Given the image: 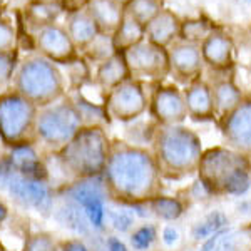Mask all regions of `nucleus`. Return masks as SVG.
Instances as JSON below:
<instances>
[{
    "label": "nucleus",
    "mask_w": 251,
    "mask_h": 251,
    "mask_svg": "<svg viewBox=\"0 0 251 251\" xmlns=\"http://www.w3.org/2000/svg\"><path fill=\"white\" fill-rule=\"evenodd\" d=\"M106 191L117 200H141L154 188L156 168L148 152L134 148H116L109 151L104 169Z\"/></svg>",
    "instance_id": "f257e3e1"
},
{
    "label": "nucleus",
    "mask_w": 251,
    "mask_h": 251,
    "mask_svg": "<svg viewBox=\"0 0 251 251\" xmlns=\"http://www.w3.org/2000/svg\"><path fill=\"white\" fill-rule=\"evenodd\" d=\"M109 151L111 146L104 129L84 126L57 156L64 173L77 181L99 177L106 169Z\"/></svg>",
    "instance_id": "f03ea898"
},
{
    "label": "nucleus",
    "mask_w": 251,
    "mask_h": 251,
    "mask_svg": "<svg viewBox=\"0 0 251 251\" xmlns=\"http://www.w3.org/2000/svg\"><path fill=\"white\" fill-rule=\"evenodd\" d=\"M14 91L29 99L39 109L54 104L64 96V75L57 64L40 54L25 57L14 72Z\"/></svg>",
    "instance_id": "7ed1b4c3"
},
{
    "label": "nucleus",
    "mask_w": 251,
    "mask_h": 251,
    "mask_svg": "<svg viewBox=\"0 0 251 251\" xmlns=\"http://www.w3.org/2000/svg\"><path fill=\"white\" fill-rule=\"evenodd\" d=\"M82 127V117L77 107L71 99H64L39 109L34 136L35 141H40L49 149L59 152Z\"/></svg>",
    "instance_id": "20e7f679"
},
{
    "label": "nucleus",
    "mask_w": 251,
    "mask_h": 251,
    "mask_svg": "<svg viewBox=\"0 0 251 251\" xmlns=\"http://www.w3.org/2000/svg\"><path fill=\"white\" fill-rule=\"evenodd\" d=\"M39 107L17 91L0 94V139L5 146L34 143V127Z\"/></svg>",
    "instance_id": "39448f33"
},
{
    "label": "nucleus",
    "mask_w": 251,
    "mask_h": 251,
    "mask_svg": "<svg viewBox=\"0 0 251 251\" xmlns=\"http://www.w3.org/2000/svg\"><path fill=\"white\" fill-rule=\"evenodd\" d=\"M0 188L7 189L19 203L37 209L39 213L47 214L52 209L54 194L47 181H34L19 174L7 157H0Z\"/></svg>",
    "instance_id": "423d86ee"
},
{
    "label": "nucleus",
    "mask_w": 251,
    "mask_h": 251,
    "mask_svg": "<svg viewBox=\"0 0 251 251\" xmlns=\"http://www.w3.org/2000/svg\"><path fill=\"white\" fill-rule=\"evenodd\" d=\"M124 59L131 77L164 79V75L169 72L168 50L146 39L134 47L127 49L124 52Z\"/></svg>",
    "instance_id": "0eeeda50"
},
{
    "label": "nucleus",
    "mask_w": 251,
    "mask_h": 251,
    "mask_svg": "<svg viewBox=\"0 0 251 251\" xmlns=\"http://www.w3.org/2000/svg\"><path fill=\"white\" fill-rule=\"evenodd\" d=\"M99 177L77 179L66 189V196L82 208L89 220V225L94 226L96 229H102L104 218H106L104 203H106L107 191Z\"/></svg>",
    "instance_id": "6e6552de"
},
{
    "label": "nucleus",
    "mask_w": 251,
    "mask_h": 251,
    "mask_svg": "<svg viewBox=\"0 0 251 251\" xmlns=\"http://www.w3.org/2000/svg\"><path fill=\"white\" fill-rule=\"evenodd\" d=\"M146 106L148 102H146L143 86L134 79H127L109 91L104 107L107 111V116L117 121H131L143 114Z\"/></svg>",
    "instance_id": "1a4fd4ad"
},
{
    "label": "nucleus",
    "mask_w": 251,
    "mask_h": 251,
    "mask_svg": "<svg viewBox=\"0 0 251 251\" xmlns=\"http://www.w3.org/2000/svg\"><path fill=\"white\" fill-rule=\"evenodd\" d=\"M35 47L39 54L54 64L69 66L77 59V49L72 44L66 27L55 24L44 25L35 32Z\"/></svg>",
    "instance_id": "9d476101"
},
{
    "label": "nucleus",
    "mask_w": 251,
    "mask_h": 251,
    "mask_svg": "<svg viewBox=\"0 0 251 251\" xmlns=\"http://www.w3.org/2000/svg\"><path fill=\"white\" fill-rule=\"evenodd\" d=\"M198 143L191 132L181 127L164 129L159 134V154L171 168H181L196 156Z\"/></svg>",
    "instance_id": "9b49d317"
},
{
    "label": "nucleus",
    "mask_w": 251,
    "mask_h": 251,
    "mask_svg": "<svg viewBox=\"0 0 251 251\" xmlns=\"http://www.w3.org/2000/svg\"><path fill=\"white\" fill-rule=\"evenodd\" d=\"M5 157L9 159L12 168L22 176L34 181H47V168L35 151L34 143H20L12 146Z\"/></svg>",
    "instance_id": "f8f14e48"
},
{
    "label": "nucleus",
    "mask_w": 251,
    "mask_h": 251,
    "mask_svg": "<svg viewBox=\"0 0 251 251\" xmlns=\"http://www.w3.org/2000/svg\"><path fill=\"white\" fill-rule=\"evenodd\" d=\"M169 59V71H174L176 74L183 77H191L201 71V49L198 44L191 42H173L168 50Z\"/></svg>",
    "instance_id": "ddd939ff"
},
{
    "label": "nucleus",
    "mask_w": 251,
    "mask_h": 251,
    "mask_svg": "<svg viewBox=\"0 0 251 251\" xmlns=\"http://www.w3.org/2000/svg\"><path fill=\"white\" fill-rule=\"evenodd\" d=\"M179 29H181L179 17L174 12L163 9L148 25H144L146 40L166 49L171 46L174 40H176V37H179Z\"/></svg>",
    "instance_id": "4468645a"
},
{
    "label": "nucleus",
    "mask_w": 251,
    "mask_h": 251,
    "mask_svg": "<svg viewBox=\"0 0 251 251\" xmlns=\"http://www.w3.org/2000/svg\"><path fill=\"white\" fill-rule=\"evenodd\" d=\"M184 97L176 87H163L154 94L152 99V112L164 124L179 123L186 116Z\"/></svg>",
    "instance_id": "2eb2a0df"
},
{
    "label": "nucleus",
    "mask_w": 251,
    "mask_h": 251,
    "mask_svg": "<svg viewBox=\"0 0 251 251\" xmlns=\"http://www.w3.org/2000/svg\"><path fill=\"white\" fill-rule=\"evenodd\" d=\"M86 10L99 30L109 35L114 34L126 14L124 7L119 5L116 0H91Z\"/></svg>",
    "instance_id": "dca6fc26"
},
{
    "label": "nucleus",
    "mask_w": 251,
    "mask_h": 251,
    "mask_svg": "<svg viewBox=\"0 0 251 251\" xmlns=\"http://www.w3.org/2000/svg\"><path fill=\"white\" fill-rule=\"evenodd\" d=\"M127 79H131V74H129L124 54H121V52H116L109 59L97 64L96 80L104 91L107 92L112 91V89L117 87L119 84H123Z\"/></svg>",
    "instance_id": "f3484780"
},
{
    "label": "nucleus",
    "mask_w": 251,
    "mask_h": 251,
    "mask_svg": "<svg viewBox=\"0 0 251 251\" xmlns=\"http://www.w3.org/2000/svg\"><path fill=\"white\" fill-rule=\"evenodd\" d=\"M66 30L77 50H84L100 34L99 27L96 25L92 17L87 14V10L69 15Z\"/></svg>",
    "instance_id": "a211bd4d"
},
{
    "label": "nucleus",
    "mask_w": 251,
    "mask_h": 251,
    "mask_svg": "<svg viewBox=\"0 0 251 251\" xmlns=\"http://www.w3.org/2000/svg\"><path fill=\"white\" fill-rule=\"evenodd\" d=\"M201 55L206 59V62L211 64L213 67H226L231 62L233 55V42L229 37H226L221 32L213 30L203 40L201 47Z\"/></svg>",
    "instance_id": "6ab92c4d"
},
{
    "label": "nucleus",
    "mask_w": 251,
    "mask_h": 251,
    "mask_svg": "<svg viewBox=\"0 0 251 251\" xmlns=\"http://www.w3.org/2000/svg\"><path fill=\"white\" fill-rule=\"evenodd\" d=\"M146 39L144 34V25L139 24L137 20L129 17L127 14H124L123 22L119 24V27L112 34V44H114L116 52L124 54L127 49L134 47L136 44L143 42Z\"/></svg>",
    "instance_id": "aec40b11"
},
{
    "label": "nucleus",
    "mask_w": 251,
    "mask_h": 251,
    "mask_svg": "<svg viewBox=\"0 0 251 251\" xmlns=\"http://www.w3.org/2000/svg\"><path fill=\"white\" fill-rule=\"evenodd\" d=\"M57 220L60 225H64L66 228L72 229L77 234H87L89 233V220L86 213L82 211V208L74 203L72 200H69L59 208L57 211Z\"/></svg>",
    "instance_id": "412c9836"
},
{
    "label": "nucleus",
    "mask_w": 251,
    "mask_h": 251,
    "mask_svg": "<svg viewBox=\"0 0 251 251\" xmlns=\"http://www.w3.org/2000/svg\"><path fill=\"white\" fill-rule=\"evenodd\" d=\"M62 12L59 0H50V2H30L29 9H27V19L32 24L37 25V30L40 27L49 25V24H55V19Z\"/></svg>",
    "instance_id": "4be33fe9"
},
{
    "label": "nucleus",
    "mask_w": 251,
    "mask_h": 251,
    "mask_svg": "<svg viewBox=\"0 0 251 251\" xmlns=\"http://www.w3.org/2000/svg\"><path fill=\"white\" fill-rule=\"evenodd\" d=\"M186 109L193 116H204L211 111V94L203 82H194L186 91Z\"/></svg>",
    "instance_id": "5701e85b"
},
{
    "label": "nucleus",
    "mask_w": 251,
    "mask_h": 251,
    "mask_svg": "<svg viewBox=\"0 0 251 251\" xmlns=\"http://www.w3.org/2000/svg\"><path fill=\"white\" fill-rule=\"evenodd\" d=\"M71 100L77 107L79 114L82 117V124L87 127H102V124L107 121V111L104 106H96V104L89 102L87 99H84V96L80 94Z\"/></svg>",
    "instance_id": "b1692460"
},
{
    "label": "nucleus",
    "mask_w": 251,
    "mask_h": 251,
    "mask_svg": "<svg viewBox=\"0 0 251 251\" xmlns=\"http://www.w3.org/2000/svg\"><path fill=\"white\" fill-rule=\"evenodd\" d=\"M163 10L161 0H132L124 7V12L143 25H148Z\"/></svg>",
    "instance_id": "393cba45"
},
{
    "label": "nucleus",
    "mask_w": 251,
    "mask_h": 251,
    "mask_svg": "<svg viewBox=\"0 0 251 251\" xmlns=\"http://www.w3.org/2000/svg\"><path fill=\"white\" fill-rule=\"evenodd\" d=\"M82 52H84V55H86V59L92 60V62H96V64H100L102 60H106L111 57V55L116 54L114 44H112V35L100 32Z\"/></svg>",
    "instance_id": "a878e982"
},
{
    "label": "nucleus",
    "mask_w": 251,
    "mask_h": 251,
    "mask_svg": "<svg viewBox=\"0 0 251 251\" xmlns=\"http://www.w3.org/2000/svg\"><path fill=\"white\" fill-rule=\"evenodd\" d=\"M213 32V27L208 20L204 19H188L184 22H181L179 29V37L184 42L198 44L201 40H204L209 34Z\"/></svg>",
    "instance_id": "bb28decb"
},
{
    "label": "nucleus",
    "mask_w": 251,
    "mask_h": 251,
    "mask_svg": "<svg viewBox=\"0 0 251 251\" xmlns=\"http://www.w3.org/2000/svg\"><path fill=\"white\" fill-rule=\"evenodd\" d=\"M229 126H231L233 134H236L240 141H251V102L238 109Z\"/></svg>",
    "instance_id": "cd10ccee"
},
{
    "label": "nucleus",
    "mask_w": 251,
    "mask_h": 251,
    "mask_svg": "<svg viewBox=\"0 0 251 251\" xmlns=\"http://www.w3.org/2000/svg\"><path fill=\"white\" fill-rule=\"evenodd\" d=\"M225 225H226V218L223 216L221 213H213V214H209L203 223H200V225L194 228L193 236L196 238V240H204V238L213 236L214 233L221 231V228Z\"/></svg>",
    "instance_id": "c85d7f7f"
},
{
    "label": "nucleus",
    "mask_w": 251,
    "mask_h": 251,
    "mask_svg": "<svg viewBox=\"0 0 251 251\" xmlns=\"http://www.w3.org/2000/svg\"><path fill=\"white\" fill-rule=\"evenodd\" d=\"M17 69V57L14 52H0V89L7 87L14 79Z\"/></svg>",
    "instance_id": "c756f323"
},
{
    "label": "nucleus",
    "mask_w": 251,
    "mask_h": 251,
    "mask_svg": "<svg viewBox=\"0 0 251 251\" xmlns=\"http://www.w3.org/2000/svg\"><path fill=\"white\" fill-rule=\"evenodd\" d=\"M24 251H59L54 238L47 233H37L27 238Z\"/></svg>",
    "instance_id": "7c9ffc66"
},
{
    "label": "nucleus",
    "mask_w": 251,
    "mask_h": 251,
    "mask_svg": "<svg viewBox=\"0 0 251 251\" xmlns=\"http://www.w3.org/2000/svg\"><path fill=\"white\" fill-rule=\"evenodd\" d=\"M17 46V32L5 19H0V52H14Z\"/></svg>",
    "instance_id": "2f4dec72"
},
{
    "label": "nucleus",
    "mask_w": 251,
    "mask_h": 251,
    "mask_svg": "<svg viewBox=\"0 0 251 251\" xmlns=\"http://www.w3.org/2000/svg\"><path fill=\"white\" fill-rule=\"evenodd\" d=\"M154 240H156V228L154 226H143V228L137 229L131 238L132 246L139 251L148 250L149 246L154 243Z\"/></svg>",
    "instance_id": "473e14b6"
},
{
    "label": "nucleus",
    "mask_w": 251,
    "mask_h": 251,
    "mask_svg": "<svg viewBox=\"0 0 251 251\" xmlns=\"http://www.w3.org/2000/svg\"><path fill=\"white\" fill-rule=\"evenodd\" d=\"M238 97H240V94H238V91L231 84H221L216 89V104L223 109H229L236 106Z\"/></svg>",
    "instance_id": "72a5a7b5"
},
{
    "label": "nucleus",
    "mask_w": 251,
    "mask_h": 251,
    "mask_svg": "<svg viewBox=\"0 0 251 251\" xmlns=\"http://www.w3.org/2000/svg\"><path fill=\"white\" fill-rule=\"evenodd\" d=\"M152 206H154V211L159 214V216L166 218V220L177 218L181 213L179 203L174 200H168V198H157L154 203H152Z\"/></svg>",
    "instance_id": "f704fd0d"
},
{
    "label": "nucleus",
    "mask_w": 251,
    "mask_h": 251,
    "mask_svg": "<svg viewBox=\"0 0 251 251\" xmlns=\"http://www.w3.org/2000/svg\"><path fill=\"white\" fill-rule=\"evenodd\" d=\"M111 223L117 231H127L132 225V214L129 211H112Z\"/></svg>",
    "instance_id": "c9c22d12"
},
{
    "label": "nucleus",
    "mask_w": 251,
    "mask_h": 251,
    "mask_svg": "<svg viewBox=\"0 0 251 251\" xmlns=\"http://www.w3.org/2000/svg\"><path fill=\"white\" fill-rule=\"evenodd\" d=\"M89 2H91V0H59L60 7H62V12H67L69 15L86 10Z\"/></svg>",
    "instance_id": "e433bc0d"
},
{
    "label": "nucleus",
    "mask_w": 251,
    "mask_h": 251,
    "mask_svg": "<svg viewBox=\"0 0 251 251\" xmlns=\"http://www.w3.org/2000/svg\"><path fill=\"white\" fill-rule=\"evenodd\" d=\"M60 251H89V248L80 240H67L60 243Z\"/></svg>",
    "instance_id": "4c0bfd02"
},
{
    "label": "nucleus",
    "mask_w": 251,
    "mask_h": 251,
    "mask_svg": "<svg viewBox=\"0 0 251 251\" xmlns=\"http://www.w3.org/2000/svg\"><path fill=\"white\" fill-rule=\"evenodd\" d=\"M163 240H164L166 245L173 246V245H176V243L179 241V233H177V229H176V228H173V226H169V228H166V229H164V233H163Z\"/></svg>",
    "instance_id": "58836bf2"
},
{
    "label": "nucleus",
    "mask_w": 251,
    "mask_h": 251,
    "mask_svg": "<svg viewBox=\"0 0 251 251\" xmlns=\"http://www.w3.org/2000/svg\"><path fill=\"white\" fill-rule=\"evenodd\" d=\"M106 246H107V251H127L124 243L121 240H117V238H114V236H111L106 241Z\"/></svg>",
    "instance_id": "ea45409f"
},
{
    "label": "nucleus",
    "mask_w": 251,
    "mask_h": 251,
    "mask_svg": "<svg viewBox=\"0 0 251 251\" xmlns=\"http://www.w3.org/2000/svg\"><path fill=\"white\" fill-rule=\"evenodd\" d=\"M221 231H218V233H214L211 238H209L208 241L204 243V246L201 248L200 251H214L216 250V245H218V241H220V238H221Z\"/></svg>",
    "instance_id": "a19ab883"
},
{
    "label": "nucleus",
    "mask_w": 251,
    "mask_h": 251,
    "mask_svg": "<svg viewBox=\"0 0 251 251\" xmlns=\"http://www.w3.org/2000/svg\"><path fill=\"white\" fill-rule=\"evenodd\" d=\"M7 214H9V209H7V206L0 201V225H2L3 221L7 220Z\"/></svg>",
    "instance_id": "79ce46f5"
},
{
    "label": "nucleus",
    "mask_w": 251,
    "mask_h": 251,
    "mask_svg": "<svg viewBox=\"0 0 251 251\" xmlns=\"http://www.w3.org/2000/svg\"><path fill=\"white\" fill-rule=\"evenodd\" d=\"M116 2H117V3H119V5H123V7H126V5H127V3H129V2H132V0H116Z\"/></svg>",
    "instance_id": "37998d69"
},
{
    "label": "nucleus",
    "mask_w": 251,
    "mask_h": 251,
    "mask_svg": "<svg viewBox=\"0 0 251 251\" xmlns=\"http://www.w3.org/2000/svg\"><path fill=\"white\" fill-rule=\"evenodd\" d=\"M5 2H7V0H0V12L3 10V7H5Z\"/></svg>",
    "instance_id": "c03bdc74"
},
{
    "label": "nucleus",
    "mask_w": 251,
    "mask_h": 251,
    "mask_svg": "<svg viewBox=\"0 0 251 251\" xmlns=\"http://www.w3.org/2000/svg\"><path fill=\"white\" fill-rule=\"evenodd\" d=\"M30 2H50V0H30Z\"/></svg>",
    "instance_id": "a18cd8bd"
},
{
    "label": "nucleus",
    "mask_w": 251,
    "mask_h": 251,
    "mask_svg": "<svg viewBox=\"0 0 251 251\" xmlns=\"http://www.w3.org/2000/svg\"><path fill=\"white\" fill-rule=\"evenodd\" d=\"M0 251H3V245H2V243H0Z\"/></svg>",
    "instance_id": "49530a36"
}]
</instances>
